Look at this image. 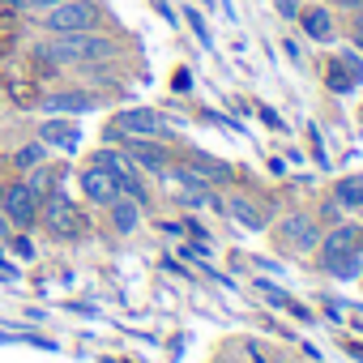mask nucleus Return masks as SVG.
Wrapping results in <instances>:
<instances>
[{
    "label": "nucleus",
    "mask_w": 363,
    "mask_h": 363,
    "mask_svg": "<svg viewBox=\"0 0 363 363\" xmlns=\"http://www.w3.org/2000/svg\"><path fill=\"white\" fill-rule=\"evenodd\" d=\"M120 48L116 39L99 35V30H77V35H52L43 56L60 60V65H99V60H111Z\"/></svg>",
    "instance_id": "nucleus-1"
},
{
    "label": "nucleus",
    "mask_w": 363,
    "mask_h": 363,
    "mask_svg": "<svg viewBox=\"0 0 363 363\" xmlns=\"http://www.w3.org/2000/svg\"><path fill=\"white\" fill-rule=\"evenodd\" d=\"M103 22V9L94 0H60L48 13H39V26L48 35H77V30H99Z\"/></svg>",
    "instance_id": "nucleus-2"
},
{
    "label": "nucleus",
    "mask_w": 363,
    "mask_h": 363,
    "mask_svg": "<svg viewBox=\"0 0 363 363\" xmlns=\"http://www.w3.org/2000/svg\"><path fill=\"white\" fill-rule=\"evenodd\" d=\"M0 206H5V218L18 223V231H30L39 223V193L30 184H9L0 189Z\"/></svg>",
    "instance_id": "nucleus-3"
},
{
    "label": "nucleus",
    "mask_w": 363,
    "mask_h": 363,
    "mask_svg": "<svg viewBox=\"0 0 363 363\" xmlns=\"http://www.w3.org/2000/svg\"><path fill=\"white\" fill-rule=\"evenodd\" d=\"M111 124H116L120 137H154V141H162V137L171 133L167 120H162L158 111H150V107H128V111H120Z\"/></svg>",
    "instance_id": "nucleus-4"
},
{
    "label": "nucleus",
    "mask_w": 363,
    "mask_h": 363,
    "mask_svg": "<svg viewBox=\"0 0 363 363\" xmlns=\"http://www.w3.org/2000/svg\"><path fill=\"white\" fill-rule=\"evenodd\" d=\"M39 218H43V227L52 231V235H77L86 223H82V214H77V206L65 197V193H52L43 206H39Z\"/></svg>",
    "instance_id": "nucleus-5"
},
{
    "label": "nucleus",
    "mask_w": 363,
    "mask_h": 363,
    "mask_svg": "<svg viewBox=\"0 0 363 363\" xmlns=\"http://www.w3.org/2000/svg\"><path fill=\"white\" fill-rule=\"evenodd\" d=\"M82 193H86V201H94V206H111V201L120 197V184H116L111 171H103V167L94 162V167L82 171Z\"/></svg>",
    "instance_id": "nucleus-6"
},
{
    "label": "nucleus",
    "mask_w": 363,
    "mask_h": 363,
    "mask_svg": "<svg viewBox=\"0 0 363 363\" xmlns=\"http://www.w3.org/2000/svg\"><path fill=\"white\" fill-rule=\"evenodd\" d=\"M128 158H133V167H141V171H167V150L154 141V137H128Z\"/></svg>",
    "instance_id": "nucleus-7"
},
{
    "label": "nucleus",
    "mask_w": 363,
    "mask_h": 363,
    "mask_svg": "<svg viewBox=\"0 0 363 363\" xmlns=\"http://www.w3.org/2000/svg\"><path fill=\"white\" fill-rule=\"evenodd\" d=\"M99 107V94H90V90H60V94H48L43 99V111H69V116H77V111H94Z\"/></svg>",
    "instance_id": "nucleus-8"
},
{
    "label": "nucleus",
    "mask_w": 363,
    "mask_h": 363,
    "mask_svg": "<svg viewBox=\"0 0 363 363\" xmlns=\"http://www.w3.org/2000/svg\"><path fill=\"white\" fill-rule=\"evenodd\" d=\"M299 26H303V35L312 39V43H333V13L329 9H320V5H312V9H299Z\"/></svg>",
    "instance_id": "nucleus-9"
},
{
    "label": "nucleus",
    "mask_w": 363,
    "mask_h": 363,
    "mask_svg": "<svg viewBox=\"0 0 363 363\" xmlns=\"http://www.w3.org/2000/svg\"><path fill=\"white\" fill-rule=\"evenodd\" d=\"M39 141L73 154V150H77V124H69V120H48V124H39Z\"/></svg>",
    "instance_id": "nucleus-10"
},
{
    "label": "nucleus",
    "mask_w": 363,
    "mask_h": 363,
    "mask_svg": "<svg viewBox=\"0 0 363 363\" xmlns=\"http://www.w3.org/2000/svg\"><path fill=\"white\" fill-rule=\"evenodd\" d=\"M282 235H286V244H295L299 252H308V248H316V244H320L316 223H308L303 214H291V218H286V227H282Z\"/></svg>",
    "instance_id": "nucleus-11"
},
{
    "label": "nucleus",
    "mask_w": 363,
    "mask_h": 363,
    "mask_svg": "<svg viewBox=\"0 0 363 363\" xmlns=\"http://www.w3.org/2000/svg\"><path fill=\"white\" fill-rule=\"evenodd\" d=\"M107 210H111V227H116L120 235H133V231L141 227V206H137L133 197H116Z\"/></svg>",
    "instance_id": "nucleus-12"
},
{
    "label": "nucleus",
    "mask_w": 363,
    "mask_h": 363,
    "mask_svg": "<svg viewBox=\"0 0 363 363\" xmlns=\"http://www.w3.org/2000/svg\"><path fill=\"white\" fill-rule=\"evenodd\" d=\"M227 214H231L244 231H265V214H261L248 197H231V201H227Z\"/></svg>",
    "instance_id": "nucleus-13"
},
{
    "label": "nucleus",
    "mask_w": 363,
    "mask_h": 363,
    "mask_svg": "<svg viewBox=\"0 0 363 363\" xmlns=\"http://www.w3.org/2000/svg\"><path fill=\"white\" fill-rule=\"evenodd\" d=\"M189 171L201 179V184H210V179H231V167L218 162V158H206V154H197V158L189 162Z\"/></svg>",
    "instance_id": "nucleus-14"
},
{
    "label": "nucleus",
    "mask_w": 363,
    "mask_h": 363,
    "mask_svg": "<svg viewBox=\"0 0 363 363\" xmlns=\"http://www.w3.org/2000/svg\"><path fill=\"white\" fill-rule=\"evenodd\" d=\"M354 240H359V235H354V227H337V231H329V240L320 244V252H325V261H333V257H342V252H350V248H354ZM325 261H320V265H325Z\"/></svg>",
    "instance_id": "nucleus-15"
},
{
    "label": "nucleus",
    "mask_w": 363,
    "mask_h": 363,
    "mask_svg": "<svg viewBox=\"0 0 363 363\" xmlns=\"http://www.w3.org/2000/svg\"><path fill=\"white\" fill-rule=\"evenodd\" d=\"M43 158H48V145H43V141H26V145H18V150H13V158H9V162H13L18 171H35Z\"/></svg>",
    "instance_id": "nucleus-16"
},
{
    "label": "nucleus",
    "mask_w": 363,
    "mask_h": 363,
    "mask_svg": "<svg viewBox=\"0 0 363 363\" xmlns=\"http://www.w3.org/2000/svg\"><path fill=\"white\" fill-rule=\"evenodd\" d=\"M333 197H337L342 210H359V206H363V175H346Z\"/></svg>",
    "instance_id": "nucleus-17"
},
{
    "label": "nucleus",
    "mask_w": 363,
    "mask_h": 363,
    "mask_svg": "<svg viewBox=\"0 0 363 363\" xmlns=\"http://www.w3.org/2000/svg\"><path fill=\"white\" fill-rule=\"evenodd\" d=\"M325 269L333 274V278H354L359 269H363V252H342V257H333V261H325Z\"/></svg>",
    "instance_id": "nucleus-18"
},
{
    "label": "nucleus",
    "mask_w": 363,
    "mask_h": 363,
    "mask_svg": "<svg viewBox=\"0 0 363 363\" xmlns=\"http://www.w3.org/2000/svg\"><path fill=\"white\" fill-rule=\"evenodd\" d=\"M329 90H333V94H346V90H354V77H350V73H346L337 60H333V73H329Z\"/></svg>",
    "instance_id": "nucleus-19"
},
{
    "label": "nucleus",
    "mask_w": 363,
    "mask_h": 363,
    "mask_svg": "<svg viewBox=\"0 0 363 363\" xmlns=\"http://www.w3.org/2000/svg\"><path fill=\"white\" fill-rule=\"evenodd\" d=\"M337 65H342V69H346V73H350V77H354V86H359V82H363V60H359V56H354V52H342V56H337Z\"/></svg>",
    "instance_id": "nucleus-20"
},
{
    "label": "nucleus",
    "mask_w": 363,
    "mask_h": 363,
    "mask_svg": "<svg viewBox=\"0 0 363 363\" xmlns=\"http://www.w3.org/2000/svg\"><path fill=\"white\" fill-rule=\"evenodd\" d=\"M9 248H13L22 261H35V244H30L26 235H9Z\"/></svg>",
    "instance_id": "nucleus-21"
},
{
    "label": "nucleus",
    "mask_w": 363,
    "mask_h": 363,
    "mask_svg": "<svg viewBox=\"0 0 363 363\" xmlns=\"http://www.w3.org/2000/svg\"><path fill=\"white\" fill-rule=\"evenodd\" d=\"M189 22H193V30H197V39H201L206 48H210V30H206V22H201V13H193V9H189Z\"/></svg>",
    "instance_id": "nucleus-22"
},
{
    "label": "nucleus",
    "mask_w": 363,
    "mask_h": 363,
    "mask_svg": "<svg viewBox=\"0 0 363 363\" xmlns=\"http://www.w3.org/2000/svg\"><path fill=\"white\" fill-rule=\"evenodd\" d=\"M52 5H60V0H22V9H30V13H48Z\"/></svg>",
    "instance_id": "nucleus-23"
},
{
    "label": "nucleus",
    "mask_w": 363,
    "mask_h": 363,
    "mask_svg": "<svg viewBox=\"0 0 363 363\" xmlns=\"http://www.w3.org/2000/svg\"><path fill=\"white\" fill-rule=\"evenodd\" d=\"M278 13L282 18H299V5H295V0H278Z\"/></svg>",
    "instance_id": "nucleus-24"
},
{
    "label": "nucleus",
    "mask_w": 363,
    "mask_h": 363,
    "mask_svg": "<svg viewBox=\"0 0 363 363\" xmlns=\"http://www.w3.org/2000/svg\"><path fill=\"white\" fill-rule=\"evenodd\" d=\"M261 291H265V295H269V299H274V303H286V295H282V291H278V286H269V282H261Z\"/></svg>",
    "instance_id": "nucleus-25"
},
{
    "label": "nucleus",
    "mask_w": 363,
    "mask_h": 363,
    "mask_svg": "<svg viewBox=\"0 0 363 363\" xmlns=\"http://www.w3.org/2000/svg\"><path fill=\"white\" fill-rule=\"evenodd\" d=\"M354 43H359V48H363V13H359V18H354Z\"/></svg>",
    "instance_id": "nucleus-26"
},
{
    "label": "nucleus",
    "mask_w": 363,
    "mask_h": 363,
    "mask_svg": "<svg viewBox=\"0 0 363 363\" xmlns=\"http://www.w3.org/2000/svg\"><path fill=\"white\" fill-rule=\"evenodd\" d=\"M350 354H354V359H359V363H363V346H350Z\"/></svg>",
    "instance_id": "nucleus-27"
},
{
    "label": "nucleus",
    "mask_w": 363,
    "mask_h": 363,
    "mask_svg": "<svg viewBox=\"0 0 363 363\" xmlns=\"http://www.w3.org/2000/svg\"><path fill=\"white\" fill-rule=\"evenodd\" d=\"M342 5H346V9H359V5H363V0H342Z\"/></svg>",
    "instance_id": "nucleus-28"
},
{
    "label": "nucleus",
    "mask_w": 363,
    "mask_h": 363,
    "mask_svg": "<svg viewBox=\"0 0 363 363\" xmlns=\"http://www.w3.org/2000/svg\"><path fill=\"white\" fill-rule=\"evenodd\" d=\"M252 363H265V359H261V354H257V350H252Z\"/></svg>",
    "instance_id": "nucleus-29"
},
{
    "label": "nucleus",
    "mask_w": 363,
    "mask_h": 363,
    "mask_svg": "<svg viewBox=\"0 0 363 363\" xmlns=\"http://www.w3.org/2000/svg\"><path fill=\"white\" fill-rule=\"evenodd\" d=\"M5 5H18V9H22V0H5Z\"/></svg>",
    "instance_id": "nucleus-30"
}]
</instances>
